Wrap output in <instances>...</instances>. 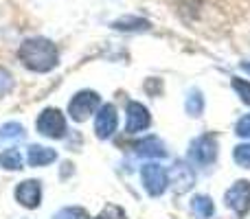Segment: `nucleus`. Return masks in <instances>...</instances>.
<instances>
[{"instance_id": "nucleus-1", "label": "nucleus", "mask_w": 250, "mask_h": 219, "mask_svg": "<svg viewBox=\"0 0 250 219\" xmlns=\"http://www.w3.org/2000/svg\"><path fill=\"white\" fill-rule=\"evenodd\" d=\"M20 60L26 68H31L33 73H48L57 66L60 61V53L57 46L51 40L44 38H31L26 42H22L20 46Z\"/></svg>"}, {"instance_id": "nucleus-2", "label": "nucleus", "mask_w": 250, "mask_h": 219, "mask_svg": "<svg viewBox=\"0 0 250 219\" xmlns=\"http://www.w3.org/2000/svg\"><path fill=\"white\" fill-rule=\"evenodd\" d=\"M38 129H40V134H44V136H48V138H62L66 134L64 114L55 108L44 110L38 119Z\"/></svg>"}, {"instance_id": "nucleus-3", "label": "nucleus", "mask_w": 250, "mask_h": 219, "mask_svg": "<svg viewBox=\"0 0 250 219\" xmlns=\"http://www.w3.org/2000/svg\"><path fill=\"white\" fill-rule=\"evenodd\" d=\"M97 105H99V95L97 92H79V95H75V99L70 101L68 105V112L70 116H73L75 120H86L88 116L92 114V112L97 110Z\"/></svg>"}, {"instance_id": "nucleus-4", "label": "nucleus", "mask_w": 250, "mask_h": 219, "mask_svg": "<svg viewBox=\"0 0 250 219\" xmlns=\"http://www.w3.org/2000/svg\"><path fill=\"white\" fill-rule=\"evenodd\" d=\"M226 204H229L237 215H246L250 211V182H237L233 189H229V193H226Z\"/></svg>"}, {"instance_id": "nucleus-5", "label": "nucleus", "mask_w": 250, "mask_h": 219, "mask_svg": "<svg viewBox=\"0 0 250 219\" xmlns=\"http://www.w3.org/2000/svg\"><path fill=\"white\" fill-rule=\"evenodd\" d=\"M143 182L149 195H160L167 189V173L160 164H147L143 169Z\"/></svg>"}, {"instance_id": "nucleus-6", "label": "nucleus", "mask_w": 250, "mask_h": 219, "mask_svg": "<svg viewBox=\"0 0 250 219\" xmlns=\"http://www.w3.org/2000/svg\"><path fill=\"white\" fill-rule=\"evenodd\" d=\"M16 198H18V202H20L22 206L35 208L40 204V199H42V184H40L38 180L22 182V184L16 189Z\"/></svg>"}, {"instance_id": "nucleus-7", "label": "nucleus", "mask_w": 250, "mask_h": 219, "mask_svg": "<svg viewBox=\"0 0 250 219\" xmlns=\"http://www.w3.org/2000/svg\"><path fill=\"white\" fill-rule=\"evenodd\" d=\"M95 129H97V136L99 138H110L117 129V110L114 105H104L97 114L95 120Z\"/></svg>"}, {"instance_id": "nucleus-8", "label": "nucleus", "mask_w": 250, "mask_h": 219, "mask_svg": "<svg viewBox=\"0 0 250 219\" xmlns=\"http://www.w3.org/2000/svg\"><path fill=\"white\" fill-rule=\"evenodd\" d=\"M151 123L149 119V112L143 108L141 103H129L127 105V132L129 134H136V132H143V129H147Z\"/></svg>"}, {"instance_id": "nucleus-9", "label": "nucleus", "mask_w": 250, "mask_h": 219, "mask_svg": "<svg viewBox=\"0 0 250 219\" xmlns=\"http://www.w3.org/2000/svg\"><path fill=\"white\" fill-rule=\"evenodd\" d=\"M215 154H217V145L211 136H202L200 140H195L193 151H191V156H193L200 164L213 162V160H215Z\"/></svg>"}, {"instance_id": "nucleus-10", "label": "nucleus", "mask_w": 250, "mask_h": 219, "mask_svg": "<svg viewBox=\"0 0 250 219\" xmlns=\"http://www.w3.org/2000/svg\"><path fill=\"white\" fill-rule=\"evenodd\" d=\"M55 158H57V154L53 149H48V147H38V145H33L29 149V154H26V162H29L31 167H44V164H51Z\"/></svg>"}, {"instance_id": "nucleus-11", "label": "nucleus", "mask_w": 250, "mask_h": 219, "mask_svg": "<svg viewBox=\"0 0 250 219\" xmlns=\"http://www.w3.org/2000/svg\"><path fill=\"white\" fill-rule=\"evenodd\" d=\"M0 164H2L4 169H9V171H18V169L22 167V156L18 149H7L0 154Z\"/></svg>"}, {"instance_id": "nucleus-12", "label": "nucleus", "mask_w": 250, "mask_h": 219, "mask_svg": "<svg viewBox=\"0 0 250 219\" xmlns=\"http://www.w3.org/2000/svg\"><path fill=\"white\" fill-rule=\"evenodd\" d=\"M138 154L143 156H165V147L160 145L158 138H147V140H143L141 145H138Z\"/></svg>"}, {"instance_id": "nucleus-13", "label": "nucleus", "mask_w": 250, "mask_h": 219, "mask_svg": "<svg viewBox=\"0 0 250 219\" xmlns=\"http://www.w3.org/2000/svg\"><path fill=\"white\" fill-rule=\"evenodd\" d=\"M149 22L141 20V18H123V20L114 22V29H121V31H136V29H147Z\"/></svg>"}, {"instance_id": "nucleus-14", "label": "nucleus", "mask_w": 250, "mask_h": 219, "mask_svg": "<svg viewBox=\"0 0 250 219\" xmlns=\"http://www.w3.org/2000/svg\"><path fill=\"white\" fill-rule=\"evenodd\" d=\"M193 213L202 219L211 217L213 215V202L208 198H195L193 199Z\"/></svg>"}, {"instance_id": "nucleus-15", "label": "nucleus", "mask_w": 250, "mask_h": 219, "mask_svg": "<svg viewBox=\"0 0 250 219\" xmlns=\"http://www.w3.org/2000/svg\"><path fill=\"white\" fill-rule=\"evenodd\" d=\"M16 138H22V127L18 123H9L0 129V140H16Z\"/></svg>"}, {"instance_id": "nucleus-16", "label": "nucleus", "mask_w": 250, "mask_h": 219, "mask_svg": "<svg viewBox=\"0 0 250 219\" xmlns=\"http://www.w3.org/2000/svg\"><path fill=\"white\" fill-rule=\"evenodd\" d=\"M11 88H13L11 73H9L7 68H2V66H0V99H2V97H7V92H11Z\"/></svg>"}, {"instance_id": "nucleus-17", "label": "nucleus", "mask_w": 250, "mask_h": 219, "mask_svg": "<svg viewBox=\"0 0 250 219\" xmlns=\"http://www.w3.org/2000/svg\"><path fill=\"white\" fill-rule=\"evenodd\" d=\"M235 160H237V164L250 169V145H239L235 149Z\"/></svg>"}, {"instance_id": "nucleus-18", "label": "nucleus", "mask_w": 250, "mask_h": 219, "mask_svg": "<svg viewBox=\"0 0 250 219\" xmlns=\"http://www.w3.org/2000/svg\"><path fill=\"white\" fill-rule=\"evenodd\" d=\"M233 88L242 95L244 103L250 105V83L248 81H242V79H233Z\"/></svg>"}, {"instance_id": "nucleus-19", "label": "nucleus", "mask_w": 250, "mask_h": 219, "mask_svg": "<svg viewBox=\"0 0 250 219\" xmlns=\"http://www.w3.org/2000/svg\"><path fill=\"white\" fill-rule=\"evenodd\" d=\"M57 219H88V215L82 211V208H66V211H62Z\"/></svg>"}, {"instance_id": "nucleus-20", "label": "nucleus", "mask_w": 250, "mask_h": 219, "mask_svg": "<svg viewBox=\"0 0 250 219\" xmlns=\"http://www.w3.org/2000/svg\"><path fill=\"white\" fill-rule=\"evenodd\" d=\"M97 219H125V213L119 206H108Z\"/></svg>"}, {"instance_id": "nucleus-21", "label": "nucleus", "mask_w": 250, "mask_h": 219, "mask_svg": "<svg viewBox=\"0 0 250 219\" xmlns=\"http://www.w3.org/2000/svg\"><path fill=\"white\" fill-rule=\"evenodd\" d=\"M237 134L244 138H250V114L244 116V119L237 123Z\"/></svg>"}, {"instance_id": "nucleus-22", "label": "nucleus", "mask_w": 250, "mask_h": 219, "mask_svg": "<svg viewBox=\"0 0 250 219\" xmlns=\"http://www.w3.org/2000/svg\"><path fill=\"white\" fill-rule=\"evenodd\" d=\"M244 70H248V73H250V64H244Z\"/></svg>"}]
</instances>
